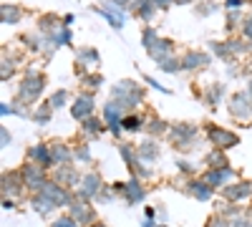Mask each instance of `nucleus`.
I'll return each instance as SVG.
<instances>
[{
	"label": "nucleus",
	"instance_id": "obj_45",
	"mask_svg": "<svg viewBox=\"0 0 252 227\" xmlns=\"http://www.w3.org/2000/svg\"><path fill=\"white\" fill-rule=\"evenodd\" d=\"M73 154L78 162H91V154H89V147L86 144H81V147H73Z\"/></svg>",
	"mask_w": 252,
	"mask_h": 227
},
{
	"label": "nucleus",
	"instance_id": "obj_17",
	"mask_svg": "<svg viewBox=\"0 0 252 227\" xmlns=\"http://www.w3.org/2000/svg\"><path fill=\"white\" fill-rule=\"evenodd\" d=\"M28 162L38 164V167H43V169L56 167V164H53V154H51V144H43V141L33 144V147L28 149Z\"/></svg>",
	"mask_w": 252,
	"mask_h": 227
},
{
	"label": "nucleus",
	"instance_id": "obj_29",
	"mask_svg": "<svg viewBox=\"0 0 252 227\" xmlns=\"http://www.w3.org/2000/svg\"><path fill=\"white\" fill-rule=\"evenodd\" d=\"M144 197H146V190H144L141 179H139V177H131L129 182H126V192H124V199L129 202V204H139Z\"/></svg>",
	"mask_w": 252,
	"mask_h": 227
},
{
	"label": "nucleus",
	"instance_id": "obj_28",
	"mask_svg": "<svg viewBox=\"0 0 252 227\" xmlns=\"http://www.w3.org/2000/svg\"><path fill=\"white\" fill-rule=\"evenodd\" d=\"M51 154H53L56 167H61V164H73V159H76L73 147H68V144H63V141H53L51 144Z\"/></svg>",
	"mask_w": 252,
	"mask_h": 227
},
{
	"label": "nucleus",
	"instance_id": "obj_54",
	"mask_svg": "<svg viewBox=\"0 0 252 227\" xmlns=\"http://www.w3.org/2000/svg\"><path fill=\"white\" fill-rule=\"evenodd\" d=\"M144 215H146V220H157V210H154V207H146Z\"/></svg>",
	"mask_w": 252,
	"mask_h": 227
},
{
	"label": "nucleus",
	"instance_id": "obj_58",
	"mask_svg": "<svg viewBox=\"0 0 252 227\" xmlns=\"http://www.w3.org/2000/svg\"><path fill=\"white\" fill-rule=\"evenodd\" d=\"M91 227H109V225H103V222H98V220H96V222H94Z\"/></svg>",
	"mask_w": 252,
	"mask_h": 227
},
{
	"label": "nucleus",
	"instance_id": "obj_53",
	"mask_svg": "<svg viewBox=\"0 0 252 227\" xmlns=\"http://www.w3.org/2000/svg\"><path fill=\"white\" fill-rule=\"evenodd\" d=\"M111 3H116V5H121V8H126V10H129V5L134 3V0H111Z\"/></svg>",
	"mask_w": 252,
	"mask_h": 227
},
{
	"label": "nucleus",
	"instance_id": "obj_26",
	"mask_svg": "<svg viewBox=\"0 0 252 227\" xmlns=\"http://www.w3.org/2000/svg\"><path fill=\"white\" fill-rule=\"evenodd\" d=\"M61 28H63V18H58L56 13H43V15L38 18V31L43 33L46 38L56 35Z\"/></svg>",
	"mask_w": 252,
	"mask_h": 227
},
{
	"label": "nucleus",
	"instance_id": "obj_55",
	"mask_svg": "<svg viewBox=\"0 0 252 227\" xmlns=\"http://www.w3.org/2000/svg\"><path fill=\"white\" fill-rule=\"evenodd\" d=\"M13 207H15V202L5 197V199H3V210H13Z\"/></svg>",
	"mask_w": 252,
	"mask_h": 227
},
{
	"label": "nucleus",
	"instance_id": "obj_35",
	"mask_svg": "<svg viewBox=\"0 0 252 227\" xmlns=\"http://www.w3.org/2000/svg\"><path fill=\"white\" fill-rule=\"evenodd\" d=\"M159 68H161V73H182V53H174V56H169V58H164L161 64H157Z\"/></svg>",
	"mask_w": 252,
	"mask_h": 227
},
{
	"label": "nucleus",
	"instance_id": "obj_46",
	"mask_svg": "<svg viewBox=\"0 0 252 227\" xmlns=\"http://www.w3.org/2000/svg\"><path fill=\"white\" fill-rule=\"evenodd\" d=\"M144 81H146V86H152V89H157L159 94H172L169 89H166V86H161L159 81H157V78H152V76H144Z\"/></svg>",
	"mask_w": 252,
	"mask_h": 227
},
{
	"label": "nucleus",
	"instance_id": "obj_44",
	"mask_svg": "<svg viewBox=\"0 0 252 227\" xmlns=\"http://www.w3.org/2000/svg\"><path fill=\"white\" fill-rule=\"evenodd\" d=\"M51 227H81V225H78L71 215H61L58 220H53V222H51Z\"/></svg>",
	"mask_w": 252,
	"mask_h": 227
},
{
	"label": "nucleus",
	"instance_id": "obj_11",
	"mask_svg": "<svg viewBox=\"0 0 252 227\" xmlns=\"http://www.w3.org/2000/svg\"><path fill=\"white\" fill-rule=\"evenodd\" d=\"M40 195H43L51 204H56L58 210H61V207H68V204L76 199V192L71 195V190H68V187H63V184H58V182H53V179L46 184L43 190H40Z\"/></svg>",
	"mask_w": 252,
	"mask_h": 227
},
{
	"label": "nucleus",
	"instance_id": "obj_57",
	"mask_svg": "<svg viewBox=\"0 0 252 227\" xmlns=\"http://www.w3.org/2000/svg\"><path fill=\"white\" fill-rule=\"evenodd\" d=\"M245 91H247V94H250V96H252V76H250V78H247V89H245Z\"/></svg>",
	"mask_w": 252,
	"mask_h": 227
},
{
	"label": "nucleus",
	"instance_id": "obj_33",
	"mask_svg": "<svg viewBox=\"0 0 252 227\" xmlns=\"http://www.w3.org/2000/svg\"><path fill=\"white\" fill-rule=\"evenodd\" d=\"M31 207H33V210H35L38 215H43V217L58 210V207H56V204H51V202H48V199H46L43 195H40V192H35V195L31 197Z\"/></svg>",
	"mask_w": 252,
	"mask_h": 227
},
{
	"label": "nucleus",
	"instance_id": "obj_24",
	"mask_svg": "<svg viewBox=\"0 0 252 227\" xmlns=\"http://www.w3.org/2000/svg\"><path fill=\"white\" fill-rule=\"evenodd\" d=\"M224 96H227V86L220 84V81H215V84H209V86L204 89V96H202V98H204V104L215 111L222 101H224Z\"/></svg>",
	"mask_w": 252,
	"mask_h": 227
},
{
	"label": "nucleus",
	"instance_id": "obj_43",
	"mask_svg": "<svg viewBox=\"0 0 252 227\" xmlns=\"http://www.w3.org/2000/svg\"><path fill=\"white\" fill-rule=\"evenodd\" d=\"M204 227H232V220L224 217V215H212V217L207 220Z\"/></svg>",
	"mask_w": 252,
	"mask_h": 227
},
{
	"label": "nucleus",
	"instance_id": "obj_27",
	"mask_svg": "<svg viewBox=\"0 0 252 227\" xmlns=\"http://www.w3.org/2000/svg\"><path fill=\"white\" fill-rule=\"evenodd\" d=\"M136 152H139V159H141L144 164H154V162L159 159V144H157L154 136H146L139 147H136Z\"/></svg>",
	"mask_w": 252,
	"mask_h": 227
},
{
	"label": "nucleus",
	"instance_id": "obj_5",
	"mask_svg": "<svg viewBox=\"0 0 252 227\" xmlns=\"http://www.w3.org/2000/svg\"><path fill=\"white\" fill-rule=\"evenodd\" d=\"M197 127L194 124H189V121H177V124H172L169 127V141H172V147H177V149H189L192 144L197 141Z\"/></svg>",
	"mask_w": 252,
	"mask_h": 227
},
{
	"label": "nucleus",
	"instance_id": "obj_20",
	"mask_svg": "<svg viewBox=\"0 0 252 227\" xmlns=\"http://www.w3.org/2000/svg\"><path fill=\"white\" fill-rule=\"evenodd\" d=\"M207 184H212V187H227L229 182L235 179V169L232 167H217V169H207L204 177H202Z\"/></svg>",
	"mask_w": 252,
	"mask_h": 227
},
{
	"label": "nucleus",
	"instance_id": "obj_1",
	"mask_svg": "<svg viewBox=\"0 0 252 227\" xmlns=\"http://www.w3.org/2000/svg\"><path fill=\"white\" fill-rule=\"evenodd\" d=\"M43 94H46V76H43V71L28 68L23 73V78H20L18 94H15L13 101H15L18 106H23V109H31V106H38L40 104Z\"/></svg>",
	"mask_w": 252,
	"mask_h": 227
},
{
	"label": "nucleus",
	"instance_id": "obj_22",
	"mask_svg": "<svg viewBox=\"0 0 252 227\" xmlns=\"http://www.w3.org/2000/svg\"><path fill=\"white\" fill-rule=\"evenodd\" d=\"M26 18V8L18 3H3L0 5V23L3 26H18Z\"/></svg>",
	"mask_w": 252,
	"mask_h": 227
},
{
	"label": "nucleus",
	"instance_id": "obj_36",
	"mask_svg": "<svg viewBox=\"0 0 252 227\" xmlns=\"http://www.w3.org/2000/svg\"><path fill=\"white\" fill-rule=\"evenodd\" d=\"M78 81H81L83 91H94V94L103 86V76H101V73H91V71H89L86 76H81Z\"/></svg>",
	"mask_w": 252,
	"mask_h": 227
},
{
	"label": "nucleus",
	"instance_id": "obj_49",
	"mask_svg": "<svg viewBox=\"0 0 252 227\" xmlns=\"http://www.w3.org/2000/svg\"><path fill=\"white\" fill-rule=\"evenodd\" d=\"M177 167H179V172H184V174H194V167L189 162H184V159H177Z\"/></svg>",
	"mask_w": 252,
	"mask_h": 227
},
{
	"label": "nucleus",
	"instance_id": "obj_50",
	"mask_svg": "<svg viewBox=\"0 0 252 227\" xmlns=\"http://www.w3.org/2000/svg\"><path fill=\"white\" fill-rule=\"evenodd\" d=\"M245 5V0H224V10H240Z\"/></svg>",
	"mask_w": 252,
	"mask_h": 227
},
{
	"label": "nucleus",
	"instance_id": "obj_15",
	"mask_svg": "<svg viewBox=\"0 0 252 227\" xmlns=\"http://www.w3.org/2000/svg\"><path fill=\"white\" fill-rule=\"evenodd\" d=\"M51 179L58 182V184H63V187H68V190H78L83 174L73 167V164H61V167L53 169V177H51Z\"/></svg>",
	"mask_w": 252,
	"mask_h": 227
},
{
	"label": "nucleus",
	"instance_id": "obj_31",
	"mask_svg": "<svg viewBox=\"0 0 252 227\" xmlns=\"http://www.w3.org/2000/svg\"><path fill=\"white\" fill-rule=\"evenodd\" d=\"M245 13H242V8L240 10H227L224 13V31L232 35V33H237V28L242 31V26H245Z\"/></svg>",
	"mask_w": 252,
	"mask_h": 227
},
{
	"label": "nucleus",
	"instance_id": "obj_41",
	"mask_svg": "<svg viewBox=\"0 0 252 227\" xmlns=\"http://www.w3.org/2000/svg\"><path fill=\"white\" fill-rule=\"evenodd\" d=\"M68 98H71V94L66 91V89H58V91H53L51 96H48V101H51V106L58 111V109H63L68 104Z\"/></svg>",
	"mask_w": 252,
	"mask_h": 227
},
{
	"label": "nucleus",
	"instance_id": "obj_10",
	"mask_svg": "<svg viewBox=\"0 0 252 227\" xmlns=\"http://www.w3.org/2000/svg\"><path fill=\"white\" fill-rule=\"evenodd\" d=\"M94 10L106 20V23L114 28V31H121L126 26V20H129V10L116 5V3H106V5H94Z\"/></svg>",
	"mask_w": 252,
	"mask_h": 227
},
{
	"label": "nucleus",
	"instance_id": "obj_37",
	"mask_svg": "<svg viewBox=\"0 0 252 227\" xmlns=\"http://www.w3.org/2000/svg\"><path fill=\"white\" fill-rule=\"evenodd\" d=\"M144 114H136V111H129L124 116V131H129V134H134V131H139L141 127H144Z\"/></svg>",
	"mask_w": 252,
	"mask_h": 227
},
{
	"label": "nucleus",
	"instance_id": "obj_52",
	"mask_svg": "<svg viewBox=\"0 0 252 227\" xmlns=\"http://www.w3.org/2000/svg\"><path fill=\"white\" fill-rule=\"evenodd\" d=\"M73 20H76V15H73V13H66V15H63V26H68V28H71V26H73Z\"/></svg>",
	"mask_w": 252,
	"mask_h": 227
},
{
	"label": "nucleus",
	"instance_id": "obj_39",
	"mask_svg": "<svg viewBox=\"0 0 252 227\" xmlns=\"http://www.w3.org/2000/svg\"><path fill=\"white\" fill-rule=\"evenodd\" d=\"M204 164H207V169H217V167H229L227 164V157L222 154V149H215V152H209L204 157Z\"/></svg>",
	"mask_w": 252,
	"mask_h": 227
},
{
	"label": "nucleus",
	"instance_id": "obj_23",
	"mask_svg": "<svg viewBox=\"0 0 252 227\" xmlns=\"http://www.w3.org/2000/svg\"><path fill=\"white\" fill-rule=\"evenodd\" d=\"M103 131H109V129H106V124H103V119L96 116V114H94L91 119H86V121H81V134H83V139H86V141H89V139H91V141L98 139Z\"/></svg>",
	"mask_w": 252,
	"mask_h": 227
},
{
	"label": "nucleus",
	"instance_id": "obj_3",
	"mask_svg": "<svg viewBox=\"0 0 252 227\" xmlns=\"http://www.w3.org/2000/svg\"><path fill=\"white\" fill-rule=\"evenodd\" d=\"M129 114L121 104H116L114 98H109L106 104H103V109H101V119H103V124H106V129L111 131V136H116V139H121V134H124V116Z\"/></svg>",
	"mask_w": 252,
	"mask_h": 227
},
{
	"label": "nucleus",
	"instance_id": "obj_6",
	"mask_svg": "<svg viewBox=\"0 0 252 227\" xmlns=\"http://www.w3.org/2000/svg\"><path fill=\"white\" fill-rule=\"evenodd\" d=\"M46 172H48V169L38 167V164H33V162H28V164H23V167H20V177H23V182H26V187L31 190V195L40 192V190H43L46 184L51 182Z\"/></svg>",
	"mask_w": 252,
	"mask_h": 227
},
{
	"label": "nucleus",
	"instance_id": "obj_38",
	"mask_svg": "<svg viewBox=\"0 0 252 227\" xmlns=\"http://www.w3.org/2000/svg\"><path fill=\"white\" fill-rule=\"evenodd\" d=\"M15 76V61H10V56H8V51L0 56V81H10Z\"/></svg>",
	"mask_w": 252,
	"mask_h": 227
},
{
	"label": "nucleus",
	"instance_id": "obj_34",
	"mask_svg": "<svg viewBox=\"0 0 252 227\" xmlns=\"http://www.w3.org/2000/svg\"><path fill=\"white\" fill-rule=\"evenodd\" d=\"M169 127L172 124H166L164 119H159V116H154L152 114V119H149V124H146V131H149L154 139L157 136H164V134H169Z\"/></svg>",
	"mask_w": 252,
	"mask_h": 227
},
{
	"label": "nucleus",
	"instance_id": "obj_56",
	"mask_svg": "<svg viewBox=\"0 0 252 227\" xmlns=\"http://www.w3.org/2000/svg\"><path fill=\"white\" fill-rule=\"evenodd\" d=\"M174 3H177V5H192V3L197 5V3H199V0H174Z\"/></svg>",
	"mask_w": 252,
	"mask_h": 227
},
{
	"label": "nucleus",
	"instance_id": "obj_18",
	"mask_svg": "<svg viewBox=\"0 0 252 227\" xmlns=\"http://www.w3.org/2000/svg\"><path fill=\"white\" fill-rule=\"evenodd\" d=\"M129 13H131V15H136V18L141 20V23L149 26L152 20L161 13V10L154 5V0H134V3L129 5Z\"/></svg>",
	"mask_w": 252,
	"mask_h": 227
},
{
	"label": "nucleus",
	"instance_id": "obj_40",
	"mask_svg": "<svg viewBox=\"0 0 252 227\" xmlns=\"http://www.w3.org/2000/svg\"><path fill=\"white\" fill-rule=\"evenodd\" d=\"M159 38H161V35L157 33L154 26H144V31H141V46H144V51H149Z\"/></svg>",
	"mask_w": 252,
	"mask_h": 227
},
{
	"label": "nucleus",
	"instance_id": "obj_8",
	"mask_svg": "<svg viewBox=\"0 0 252 227\" xmlns=\"http://www.w3.org/2000/svg\"><path fill=\"white\" fill-rule=\"evenodd\" d=\"M103 187H106V184H103L101 174L98 172H89V174H83L78 190H76V197L83 199V202H96V197L101 195Z\"/></svg>",
	"mask_w": 252,
	"mask_h": 227
},
{
	"label": "nucleus",
	"instance_id": "obj_12",
	"mask_svg": "<svg viewBox=\"0 0 252 227\" xmlns=\"http://www.w3.org/2000/svg\"><path fill=\"white\" fill-rule=\"evenodd\" d=\"M101 64V56H98V51L96 48H91V46H81V48H76V76L81 78V76H86L91 68H96Z\"/></svg>",
	"mask_w": 252,
	"mask_h": 227
},
{
	"label": "nucleus",
	"instance_id": "obj_19",
	"mask_svg": "<svg viewBox=\"0 0 252 227\" xmlns=\"http://www.w3.org/2000/svg\"><path fill=\"white\" fill-rule=\"evenodd\" d=\"M0 184H3V195L5 197H18L26 187V182L23 177H20V169L18 172H3V177H0Z\"/></svg>",
	"mask_w": 252,
	"mask_h": 227
},
{
	"label": "nucleus",
	"instance_id": "obj_42",
	"mask_svg": "<svg viewBox=\"0 0 252 227\" xmlns=\"http://www.w3.org/2000/svg\"><path fill=\"white\" fill-rule=\"evenodd\" d=\"M194 8H197V15H199V18H207V15H212V13L220 10V5H217V3H209V0H199Z\"/></svg>",
	"mask_w": 252,
	"mask_h": 227
},
{
	"label": "nucleus",
	"instance_id": "obj_51",
	"mask_svg": "<svg viewBox=\"0 0 252 227\" xmlns=\"http://www.w3.org/2000/svg\"><path fill=\"white\" fill-rule=\"evenodd\" d=\"M154 5H157V8L164 13L166 8H172V5H177V3H174V0H154Z\"/></svg>",
	"mask_w": 252,
	"mask_h": 227
},
{
	"label": "nucleus",
	"instance_id": "obj_13",
	"mask_svg": "<svg viewBox=\"0 0 252 227\" xmlns=\"http://www.w3.org/2000/svg\"><path fill=\"white\" fill-rule=\"evenodd\" d=\"M209 64H212V53H207V51H187V53H182V71H187V73L204 71Z\"/></svg>",
	"mask_w": 252,
	"mask_h": 227
},
{
	"label": "nucleus",
	"instance_id": "obj_59",
	"mask_svg": "<svg viewBox=\"0 0 252 227\" xmlns=\"http://www.w3.org/2000/svg\"><path fill=\"white\" fill-rule=\"evenodd\" d=\"M157 227H166V225H157Z\"/></svg>",
	"mask_w": 252,
	"mask_h": 227
},
{
	"label": "nucleus",
	"instance_id": "obj_21",
	"mask_svg": "<svg viewBox=\"0 0 252 227\" xmlns=\"http://www.w3.org/2000/svg\"><path fill=\"white\" fill-rule=\"evenodd\" d=\"M174 51H177V43L172 38H159L157 43L146 51V56H149L154 64H161L164 58H169V56H174Z\"/></svg>",
	"mask_w": 252,
	"mask_h": 227
},
{
	"label": "nucleus",
	"instance_id": "obj_47",
	"mask_svg": "<svg viewBox=\"0 0 252 227\" xmlns=\"http://www.w3.org/2000/svg\"><path fill=\"white\" fill-rule=\"evenodd\" d=\"M242 35L247 38V40H252V13L245 18V26H242Z\"/></svg>",
	"mask_w": 252,
	"mask_h": 227
},
{
	"label": "nucleus",
	"instance_id": "obj_7",
	"mask_svg": "<svg viewBox=\"0 0 252 227\" xmlns=\"http://www.w3.org/2000/svg\"><path fill=\"white\" fill-rule=\"evenodd\" d=\"M204 131H207V139H209V144H212L215 149H232V147H237L240 144V136L237 134H232L229 129H222V127H217V124H207L204 127Z\"/></svg>",
	"mask_w": 252,
	"mask_h": 227
},
{
	"label": "nucleus",
	"instance_id": "obj_14",
	"mask_svg": "<svg viewBox=\"0 0 252 227\" xmlns=\"http://www.w3.org/2000/svg\"><path fill=\"white\" fill-rule=\"evenodd\" d=\"M68 215H71L81 227H91V225L96 222V210L91 207V202H83V199H78V197L68 204Z\"/></svg>",
	"mask_w": 252,
	"mask_h": 227
},
{
	"label": "nucleus",
	"instance_id": "obj_30",
	"mask_svg": "<svg viewBox=\"0 0 252 227\" xmlns=\"http://www.w3.org/2000/svg\"><path fill=\"white\" fill-rule=\"evenodd\" d=\"M53 111H56V109L51 106V101L46 98V101H40V104L31 111V119H33L35 124H40V127H46V124L53 119Z\"/></svg>",
	"mask_w": 252,
	"mask_h": 227
},
{
	"label": "nucleus",
	"instance_id": "obj_2",
	"mask_svg": "<svg viewBox=\"0 0 252 227\" xmlns=\"http://www.w3.org/2000/svg\"><path fill=\"white\" fill-rule=\"evenodd\" d=\"M111 98L116 101V104H121L126 111H136L144 104L146 91H144V86L136 84V81L121 78V81H116V84L111 86Z\"/></svg>",
	"mask_w": 252,
	"mask_h": 227
},
{
	"label": "nucleus",
	"instance_id": "obj_48",
	"mask_svg": "<svg viewBox=\"0 0 252 227\" xmlns=\"http://www.w3.org/2000/svg\"><path fill=\"white\" fill-rule=\"evenodd\" d=\"M13 141V136H10V131L3 127V129H0V147H3V149H8V144Z\"/></svg>",
	"mask_w": 252,
	"mask_h": 227
},
{
	"label": "nucleus",
	"instance_id": "obj_25",
	"mask_svg": "<svg viewBox=\"0 0 252 227\" xmlns=\"http://www.w3.org/2000/svg\"><path fill=\"white\" fill-rule=\"evenodd\" d=\"M187 192H189V197H194L199 202H209L212 195H215V187H212V184H207L204 179H192L187 184Z\"/></svg>",
	"mask_w": 252,
	"mask_h": 227
},
{
	"label": "nucleus",
	"instance_id": "obj_16",
	"mask_svg": "<svg viewBox=\"0 0 252 227\" xmlns=\"http://www.w3.org/2000/svg\"><path fill=\"white\" fill-rule=\"evenodd\" d=\"M222 197L224 202H242V199H250L252 197V182L247 179H237L232 184H227V187H222Z\"/></svg>",
	"mask_w": 252,
	"mask_h": 227
},
{
	"label": "nucleus",
	"instance_id": "obj_9",
	"mask_svg": "<svg viewBox=\"0 0 252 227\" xmlns=\"http://www.w3.org/2000/svg\"><path fill=\"white\" fill-rule=\"evenodd\" d=\"M94 111H96V96H94V91H81V94L71 101V116H73L78 124L86 121V119H91Z\"/></svg>",
	"mask_w": 252,
	"mask_h": 227
},
{
	"label": "nucleus",
	"instance_id": "obj_4",
	"mask_svg": "<svg viewBox=\"0 0 252 227\" xmlns=\"http://www.w3.org/2000/svg\"><path fill=\"white\" fill-rule=\"evenodd\" d=\"M227 109H229V116L240 124H252V96L247 91H235L227 101Z\"/></svg>",
	"mask_w": 252,
	"mask_h": 227
},
{
	"label": "nucleus",
	"instance_id": "obj_32",
	"mask_svg": "<svg viewBox=\"0 0 252 227\" xmlns=\"http://www.w3.org/2000/svg\"><path fill=\"white\" fill-rule=\"evenodd\" d=\"M209 51H212V56L215 58H220V61H224V64H229L235 56H232V48H229V40L224 38V40H209Z\"/></svg>",
	"mask_w": 252,
	"mask_h": 227
}]
</instances>
